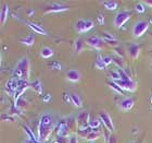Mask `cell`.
I'll return each mask as SVG.
<instances>
[{"instance_id": "cell-1", "label": "cell", "mask_w": 152, "mask_h": 143, "mask_svg": "<svg viewBox=\"0 0 152 143\" xmlns=\"http://www.w3.org/2000/svg\"><path fill=\"white\" fill-rule=\"evenodd\" d=\"M53 130V117L50 114H44L41 116L38 127V140L47 141Z\"/></svg>"}, {"instance_id": "cell-2", "label": "cell", "mask_w": 152, "mask_h": 143, "mask_svg": "<svg viewBox=\"0 0 152 143\" xmlns=\"http://www.w3.org/2000/svg\"><path fill=\"white\" fill-rule=\"evenodd\" d=\"M14 78L16 80H26L28 81L31 76V64L27 57H23L20 59V61L16 64L14 69Z\"/></svg>"}, {"instance_id": "cell-3", "label": "cell", "mask_w": 152, "mask_h": 143, "mask_svg": "<svg viewBox=\"0 0 152 143\" xmlns=\"http://www.w3.org/2000/svg\"><path fill=\"white\" fill-rule=\"evenodd\" d=\"M149 27V23L147 21H143V20H140L134 25L133 29V34L135 37H141V36L147 32V30Z\"/></svg>"}, {"instance_id": "cell-4", "label": "cell", "mask_w": 152, "mask_h": 143, "mask_svg": "<svg viewBox=\"0 0 152 143\" xmlns=\"http://www.w3.org/2000/svg\"><path fill=\"white\" fill-rule=\"evenodd\" d=\"M18 85H19V80H16L15 78H11L10 80L7 81L4 91H6V93L9 96L15 97L16 91H18Z\"/></svg>"}, {"instance_id": "cell-5", "label": "cell", "mask_w": 152, "mask_h": 143, "mask_svg": "<svg viewBox=\"0 0 152 143\" xmlns=\"http://www.w3.org/2000/svg\"><path fill=\"white\" fill-rule=\"evenodd\" d=\"M95 26L91 20H78L75 24L76 31L78 33H86Z\"/></svg>"}, {"instance_id": "cell-6", "label": "cell", "mask_w": 152, "mask_h": 143, "mask_svg": "<svg viewBox=\"0 0 152 143\" xmlns=\"http://www.w3.org/2000/svg\"><path fill=\"white\" fill-rule=\"evenodd\" d=\"M129 18H130L129 11H121L114 18V25L116 26V27H122L129 20Z\"/></svg>"}, {"instance_id": "cell-7", "label": "cell", "mask_w": 152, "mask_h": 143, "mask_svg": "<svg viewBox=\"0 0 152 143\" xmlns=\"http://www.w3.org/2000/svg\"><path fill=\"white\" fill-rule=\"evenodd\" d=\"M76 122H77V126L79 127V129H85V128L89 127V113L87 111H82L77 115L76 117Z\"/></svg>"}, {"instance_id": "cell-8", "label": "cell", "mask_w": 152, "mask_h": 143, "mask_svg": "<svg viewBox=\"0 0 152 143\" xmlns=\"http://www.w3.org/2000/svg\"><path fill=\"white\" fill-rule=\"evenodd\" d=\"M56 130H57L58 137H67V133H69V131L71 130L70 127H69V124H67V120L62 119V120L59 121V124H57Z\"/></svg>"}, {"instance_id": "cell-9", "label": "cell", "mask_w": 152, "mask_h": 143, "mask_svg": "<svg viewBox=\"0 0 152 143\" xmlns=\"http://www.w3.org/2000/svg\"><path fill=\"white\" fill-rule=\"evenodd\" d=\"M29 86H31V84H29L28 81H26V80H19L18 91H16V95H15V97H14L15 102L19 99H21V97H22V95L24 94V92H25L26 90L28 89Z\"/></svg>"}, {"instance_id": "cell-10", "label": "cell", "mask_w": 152, "mask_h": 143, "mask_svg": "<svg viewBox=\"0 0 152 143\" xmlns=\"http://www.w3.org/2000/svg\"><path fill=\"white\" fill-rule=\"evenodd\" d=\"M69 10V7L61 3H52L50 6H48L45 9V13H52V12H63Z\"/></svg>"}, {"instance_id": "cell-11", "label": "cell", "mask_w": 152, "mask_h": 143, "mask_svg": "<svg viewBox=\"0 0 152 143\" xmlns=\"http://www.w3.org/2000/svg\"><path fill=\"white\" fill-rule=\"evenodd\" d=\"M117 85L120 86L123 91H128V92H134L135 90L137 89V83L134 82V81H130V82H125V81H122V80H118V81H115Z\"/></svg>"}, {"instance_id": "cell-12", "label": "cell", "mask_w": 152, "mask_h": 143, "mask_svg": "<svg viewBox=\"0 0 152 143\" xmlns=\"http://www.w3.org/2000/svg\"><path fill=\"white\" fill-rule=\"evenodd\" d=\"M86 43L89 46L94 47L95 49H101L102 46H103V41L99 36H90V37L87 38Z\"/></svg>"}, {"instance_id": "cell-13", "label": "cell", "mask_w": 152, "mask_h": 143, "mask_svg": "<svg viewBox=\"0 0 152 143\" xmlns=\"http://www.w3.org/2000/svg\"><path fill=\"white\" fill-rule=\"evenodd\" d=\"M99 116H100V118H101L102 124H104V127L107 128L108 130L113 131L114 130V126H113V122H112L111 117H110V116H109L107 113H104V111H101Z\"/></svg>"}, {"instance_id": "cell-14", "label": "cell", "mask_w": 152, "mask_h": 143, "mask_svg": "<svg viewBox=\"0 0 152 143\" xmlns=\"http://www.w3.org/2000/svg\"><path fill=\"white\" fill-rule=\"evenodd\" d=\"M23 22L25 23V24L28 26L29 29H32L35 33L41 34V35H48L47 31H46V30H45L41 25H39V24H36V23L29 22V21H23Z\"/></svg>"}, {"instance_id": "cell-15", "label": "cell", "mask_w": 152, "mask_h": 143, "mask_svg": "<svg viewBox=\"0 0 152 143\" xmlns=\"http://www.w3.org/2000/svg\"><path fill=\"white\" fill-rule=\"evenodd\" d=\"M134 104H135V102H134V99H132V97H125V99H122V102L120 103V107L122 110L127 111L133 108Z\"/></svg>"}, {"instance_id": "cell-16", "label": "cell", "mask_w": 152, "mask_h": 143, "mask_svg": "<svg viewBox=\"0 0 152 143\" xmlns=\"http://www.w3.org/2000/svg\"><path fill=\"white\" fill-rule=\"evenodd\" d=\"M66 79L71 82H78L80 80V73L75 69H70L66 72Z\"/></svg>"}, {"instance_id": "cell-17", "label": "cell", "mask_w": 152, "mask_h": 143, "mask_svg": "<svg viewBox=\"0 0 152 143\" xmlns=\"http://www.w3.org/2000/svg\"><path fill=\"white\" fill-rule=\"evenodd\" d=\"M128 54L132 59H136L139 56V46L136 44H130L128 48Z\"/></svg>"}, {"instance_id": "cell-18", "label": "cell", "mask_w": 152, "mask_h": 143, "mask_svg": "<svg viewBox=\"0 0 152 143\" xmlns=\"http://www.w3.org/2000/svg\"><path fill=\"white\" fill-rule=\"evenodd\" d=\"M8 12H9V7L8 4H3L1 8V13H0V19H1V25H4L8 19Z\"/></svg>"}, {"instance_id": "cell-19", "label": "cell", "mask_w": 152, "mask_h": 143, "mask_svg": "<svg viewBox=\"0 0 152 143\" xmlns=\"http://www.w3.org/2000/svg\"><path fill=\"white\" fill-rule=\"evenodd\" d=\"M21 43L26 45V46H33L34 43H35V35H34V34H29V35H27L26 37L22 38V39H21Z\"/></svg>"}, {"instance_id": "cell-20", "label": "cell", "mask_w": 152, "mask_h": 143, "mask_svg": "<svg viewBox=\"0 0 152 143\" xmlns=\"http://www.w3.org/2000/svg\"><path fill=\"white\" fill-rule=\"evenodd\" d=\"M40 55L44 59H48V58H50L53 56V50H52L50 47H44V48H41Z\"/></svg>"}, {"instance_id": "cell-21", "label": "cell", "mask_w": 152, "mask_h": 143, "mask_svg": "<svg viewBox=\"0 0 152 143\" xmlns=\"http://www.w3.org/2000/svg\"><path fill=\"white\" fill-rule=\"evenodd\" d=\"M71 99H72V104H73L75 107L80 108L83 106L82 99H80V97H79L77 94H75V93H72V94H71Z\"/></svg>"}, {"instance_id": "cell-22", "label": "cell", "mask_w": 152, "mask_h": 143, "mask_svg": "<svg viewBox=\"0 0 152 143\" xmlns=\"http://www.w3.org/2000/svg\"><path fill=\"white\" fill-rule=\"evenodd\" d=\"M95 67L97 69H99V70H105L107 69V66L103 62V59H102V57L99 54L97 55V60L95 62Z\"/></svg>"}, {"instance_id": "cell-23", "label": "cell", "mask_w": 152, "mask_h": 143, "mask_svg": "<svg viewBox=\"0 0 152 143\" xmlns=\"http://www.w3.org/2000/svg\"><path fill=\"white\" fill-rule=\"evenodd\" d=\"M117 73L120 74L121 76V80L122 81H125V82H130V81H133V80L130 79V76L127 74V72L125 70H123L122 68H117Z\"/></svg>"}, {"instance_id": "cell-24", "label": "cell", "mask_w": 152, "mask_h": 143, "mask_svg": "<svg viewBox=\"0 0 152 143\" xmlns=\"http://www.w3.org/2000/svg\"><path fill=\"white\" fill-rule=\"evenodd\" d=\"M100 136H101V133H100V131H99V128H95V129H92V132L89 134L86 139L88 141H95V140H97L98 138H100Z\"/></svg>"}, {"instance_id": "cell-25", "label": "cell", "mask_w": 152, "mask_h": 143, "mask_svg": "<svg viewBox=\"0 0 152 143\" xmlns=\"http://www.w3.org/2000/svg\"><path fill=\"white\" fill-rule=\"evenodd\" d=\"M31 86L35 90L38 94H42V84H41V82L39 80H35L33 83H31Z\"/></svg>"}, {"instance_id": "cell-26", "label": "cell", "mask_w": 152, "mask_h": 143, "mask_svg": "<svg viewBox=\"0 0 152 143\" xmlns=\"http://www.w3.org/2000/svg\"><path fill=\"white\" fill-rule=\"evenodd\" d=\"M103 6H104V8H107L108 10H116L117 7H118V3L116 2V1H104L103 2Z\"/></svg>"}, {"instance_id": "cell-27", "label": "cell", "mask_w": 152, "mask_h": 143, "mask_svg": "<svg viewBox=\"0 0 152 143\" xmlns=\"http://www.w3.org/2000/svg\"><path fill=\"white\" fill-rule=\"evenodd\" d=\"M92 132V128L90 127H87L85 129H79L78 130V136L80 138H87L89 134Z\"/></svg>"}, {"instance_id": "cell-28", "label": "cell", "mask_w": 152, "mask_h": 143, "mask_svg": "<svg viewBox=\"0 0 152 143\" xmlns=\"http://www.w3.org/2000/svg\"><path fill=\"white\" fill-rule=\"evenodd\" d=\"M83 49H84V41L82 38H77L75 41V51L79 54L83 51Z\"/></svg>"}, {"instance_id": "cell-29", "label": "cell", "mask_w": 152, "mask_h": 143, "mask_svg": "<svg viewBox=\"0 0 152 143\" xmlns=\"http://www.w3.org/2000/svg\"><path fill=\"white\" fill-rule=\"evenodd\" d=\"M23 128H24V130H25V132L27 134H28V137H29V140H32V141H35V142H39V140H38L37 138L34 136V133H33V131L31 130V128H28L27 126H23Z\"/></svg>"}, {"instance_id": "cell-30", "label": "cell", "mask_w": 152, "mask_h": 143, "mask_svg": "<svg viewBox=\"0 0 152 143\" xmlns=\"http://www.w3.org/2000/svg\"><path fill=\"white\" fill-rule=\"evenodd\" d=\"M108 84L109 85H110V87H111V89H113L114 91H116L117 93H120L121 95H124V91L122 89H121L120 86L117 85L116 83L114 82V81H111V82H108Z\"/></svg>"}, {"instance_id": "cell-31", "label": "cell", "mask_w": 152, "mask_h": 143, "mask_svg": "<svg viewBox=\"0 0 152 143\" xmlns=\"http://www.w3.org/2000/svg\"><path fill=\"white\" fill-rule=\"evenodd\" d=\"M102 38H103V41H116V38L114 37L112 34L110 33H107V32H103L102 33Z\"/></svg>"}, {"instance_id": "cell-32", "label": "cell", "mask_w": 152, "mask_h": 143, "mask_svg": "<svg viewBox=\"0 0 152 143\" xmlns=\"http://www.w3.org/2000/svg\"><path fill=\"white\" fill-rule=\"evenodd\" d=\"M135 9H136L137 12L140 13V14H142V13L146 12V7H145L143 3H137L136 7H135Z\"/></svg>"}, {"instance_id": "cell-33", "label": "cell", "mask_w": 152, "mask_h": 143, "mask_svg": "<svg viewBox=\"0 0 152 143\" xmlns=\"http://www.w3.org/2000/svg\"><path fill=\"white\" fill-rule=\"evenodd\" d=\"M49 68H51L52 70H58L60 71L61 68H62V66H61L59 62H57V61H53V62H51L50 64H49Z\"/></svg>"}, {"instance_id": "cell-34", "label": "cell", "mask_w": 152, "mask_h": 143, "mask_svg": "<svg viewBox=\"0 0 152 143\" xmlns=\"http://www.w3.org/2000/svg\"><path fill=\"white\" fill-rule=\"evenodd\" d=\"M99 126H100V120L99 119H95V120H91L89 122V127L92 128V129L99 128Z\"/></svg>"}, {"instance_id": "cell-35", "label": "cell", "mask_w": 152, "mask_h": 143, "mask_svg": "<svg viewBox=\"0 0 152 143\" xmlns=\"http://www.w3.org/2000/svg\"><path fill=\"white\" fill-rule=\"evenodd\" d=\"M102 59H103V62H104V64L107 67L113 62V58L111 56H104V57H102Z\"/></svg>"}, {"instance_id": "cell-36", "label": "cell", "mask_w": 152, "mask_h": 143, "mask_svg": "<svg viewBox=\"0 0 152 143\" xmlns=\"http://www.w3.org/2000/svg\"><path fill=\"white\" fill-rule=\"evenodd\" d=\"M110 76H111V79L113 80L114 82H115V81H118V80H121V76H120V74L117 73V71H112V72L110 73Z\"/></svg>"}, {"instance_id": "cell-37", "label": "cell", "mask_w": 152, "mask_h": 143, "mask_svg": "<svg viewBox=\"0 0 152 143\" xmlns=\"http://www.w3.org/2000/svg\"><path fill=\"white\" fill-rule=\"evenodd\" d=\"M57 142H59V143H70V138H67V137H58Z\"/></svg>"}, {"instance_id": "cell-38", "label": "cell", "mask_w": 152, "mask_h": 143, "mask_svg": "<svg viewBox=\"0 0 152 143\" xmlns=\"http://www.w3.org/2000/svg\"><path fill=\"white\" fill-rule=\"evenodd\" d=\"M63 99H64V102H66V103H72V99H71V94H69V93H64Z\"/></svg>"}, {"instance_id": "cell-39", "label": "cell", "mask_w": 152, "mask_h": 143, "mask_svg": "<svg viewBox=\"0 0 152 143\" xmlns=\"http://www.w3.org/2000/svg\"><path fill=\"white\" fill-rule=\"evenodd\" d=\"M51 99H52L51 94H50V93H47L46 95H44V97H42V101H44L45 103H48L49 101H51Z\"/></svg>"}, {"instance_id": "cell-40", "label": "cell", "mask_w": 152, "mask_h": 143, "mask_svg": "<svg viewBox=\"0 0 152 143\" xmlns=\"http://www.w3.org/2000/svg\"><path fill=\"white\" fill-rule=\"evenodd\" d=\"M107 143H117L116 137H115L114 134H111V136H110V138H109L108 142H107Z\"/></svg>"}, {"instance_id": "cell-41", "label": "cell", "mask_w": 152, "mask_h": 143, "mask_svg": "<svg viewBox=\"0 0 152 143\" xmlns=\"http://www.w3.org/2000/svg\"><path fill=\"white\" fill-rule=\"evenodd\" d=\"M98 21H99V23L101 24V25H103L104 24V16H103V14H98Z\"/></svg>"}, {"instance_id": "cell-42", "label": "cell", "mask_w": 152, "mask_h": 143, "mask_svg": "<svg viewBox=\"0 0 152 143\" xmlns=\"http://www.w3.org/2000/svg\"><path fill=\"white\" fill-rule=\"evenodd\" d=\"M4 119H6V120H9L10 122H13V121H14V118L13 117H10V116H8V115H2V120H4Z\"/></svg>"}, {"instance_id": "cell-43", "label": "cell", "mask_w": 152, "mask_h": 143, "mask_svg": "<svg viewBox=\"0 0 152 143\" xmlns=\"http://www.w3.org/2000/svg\"><path fill=\"white\" fill-rule=\"evenodd\" d=\"M70 143H78L77 137H76V136H72V137L70 138Z\"/></svg>"}, {"instance_id": "cell-44", "label": "cell", "mask_w": 152, "mask_h": 143, "mask_svg": "<svg viewBox=\"0 0 152 143\" xmlns=\"http://www.w3.org/2000/svg\"><path fill=\"white\" fill-rule=\"evenodd\" d=\"M34 13H35V10H34V9H28L27 11H26V14H27V16H34Z\"/></svg>"}, {"instance_id": "cell-45", "label": "cell", "mask_w": 152, "mask_h": 143, "mask_svg": "<svg viewBox=\"0 0 152 143\" xmlns=\"http://www.w3.org/2000/svg\"><path fill=\"white\" fill-rule=\"evenodd\" d=\"M25 143H39V142H35V141H32V140H28V141H26Z\"/></svg>"}, {"instance_id": "cell-46", "label": "cell", "mask_w": 152, "mask_h": 143, "mask_svg": "<svg viewBox=\"0 0 152 143\" xmlns=\"http://www.w3.org/2000/svg\"><path fill=\"white\" fill-rule=\"evenodd\" d=\"M146 4H149V6H152V1H146Z\"/></svg>"}, {"instance_id": "cell-47", "label": "cell", "mask_w": 152, "mask_h": 143, "mask_svg": "<svg viewBox=\"0 0 152 143\" xmlns=\"http://www.w3.org/2000/svg\"><path fill=\"white\" fill-rule=\"evenodd\" d=\"M149 22H150V23H151V24H152V16H150V21H149Z\"/></svg>"}, {"instance_id": "cell-48", "label": "cell", "mask_w": 152, "mask_h": 143, "mask_svg": "<svg viewBox=\"0 0 152 143\" xmlns=\"http://www.w3.org/2000/svg\"><path fill=\"white\" fill-rule=\"evenodd\" d=\"M150 103H151V105H152V95H151V97H150Z\"/></svg>"}, {"instance_id": "cell-49", "label": "cell", "mask_w": 152, "mask_h": 143, "mask_svg": "<svg viewBox=\"0 0 152 143\" xmlns=\"http://www.w3.org/2000/svg\"><path fill=\"white\" fill-rule=\"evenodd\" d=\"M88 143H94V141H89V142Z\"/></svg>"}, {"instance_id": "cell-50", "label": "cell", "mask_w": 152, "mask_h": 143, "mask_svg": "<svg viewBox=\"0 0 152 143\" xmlns=\"http://www.w3.org/2000/svg\"><path fill=\"white\" fill-rule=\"evenodd\" d=\"M53 143H59V142H57V141H56V142H53Z\"/></svg>"}, {"instance_id": "cell-51", "label": "cell", "mask_w": 152, "mask_h": 143, "mask_svg": "<svg viewBox=\"0 0 152 143\" xmlns=\"http://www.w3.org/2000/svg\"><path fill=\"white\" fill-rule=\"evenodd\" d=\"M133 143H138V142H133Z\"/></svg>"}]
</instances>
